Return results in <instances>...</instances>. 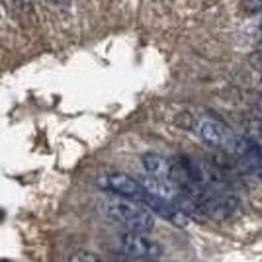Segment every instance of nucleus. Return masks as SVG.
<instances>
[{"mask_svg": "<svg viewBox=\"0 0 262 262\" xmlns=\"http://www.w3.org/2000/svg\"><path fill=\"white\" fill-rule=\"evenodd\" d=\"M102 211L106 217L120 223L125 231L147 235L155 229L153 211H149L143 204L129 200V198H110L102 204Z\"/></svg>", "mask_w": 262, "mask_h": 262, "instance_id": "obj_1", "label": "nucleus"}, {"mask_svg": "<svg viewBox=\"0 0 262 262\" xmlns=\"http://www.w3.org/2000/svg\"><path fill=\"white\" fill-rule=\"evenodd\" d=\"M114 251L133 260H159L163 256V247L157 241L149 239L145 233L123 231L112 241Z\"/></svg>", "mask_w": 262, "mask_h": 262, "instance_id": "obj_2", "label": "nucleus"}, {"mask_svg": "<svg viewBox=\"0 0 262 262\" xmlns=\"http://www.w3.org/2000/svg\"><path fill=\"white\" fill-rule=\"evenodd\" d=\"M237 164L247 174L262 180V145L251 137H235L231 143Z\"/></svg>", "mask_w": 262, "mask_h": 262, "instance_id": "obj_3", "label": "nucleus"}, {"mask_svg": "<svg viewBox=\"0 0 262 262\" xmlns=\"http://www.w3.org/2000/svg\"><path fill=\"white\" fill-rule=\"evenodd\" d=\"M96 182H98L102 190L112 192L116 196L129 198V200H135V202H141V198L147 194L145 186L137 178L125 174V172H106V174L100 176Z\"/></svg>", "mask_w": 262, "mask_h": 262, "instance_id": "obj_4", "label": "nucleus"}, {"mask_svg": "<svg viewBox=\"0 0 262 262\" xmlns=\"http://www.w3.org/2000/svg\"><path fill=\"white\" fill-rule=\"evenodd\" d=\"M196 133L204 139V141L211 145V147H231L233 143V135H231L229 127L217 118H204L198 121Z\"/></svg>", "mask_w": 262, "mask_h": 262, "instance_id": "obj_5", "label": "nucleus"}, {"mask_svg": "<svg viewBox=\"0 0 262 262\" xmlns=\"http://www.w3.org/2000/svg\"><path fill=\"white\" fill-rule=\"evenodd\" d=\"M141 163L147 174L163 178V180H170V164H172L170 159H166V157L159 153H145L141 157Z\"/></svg>", "mask_w": 262, "mask_h": 262, "instance_id": "obj_6", "label": "nucleus"}, {"mask_svg": "<svg viewBox=\"0 0 262 262\" xmlns=\"http://www.w3.org/2000/svg\"><path fill=\"white\" fill-rule=\"evenodd\" d=\"M12 8L16 12V16L22 20V22H32L33 20V8L30 0H10Z\"/></svg>", "mask_w": 262, "mask_h": 262, "instance_id": "obj_7", "label": "nucleus"}, {"mask_svg": "<svg viewBox=\"0 0 262 262\" xmlns=\"http://www.w3.org/2000/svg\"><path fill=\"white\" fill-rule=\"evenodd\" d=\"M69 262H106L104 258H100L96 252L90 251H75L69 256Z\"/></svg>", "mask_w": 262, "mask_h": 262, "instance_id": "obj_8", "label": "nucleus"}, {"mask_svg": "<svg viewBox=\"0 0 262 262\" xmlns=\"http://www.w3.org/2000/svg\"><path fill=\"white\" fill-rule=\"evenodd\" d=\"M241 8L247 14H258V12H262V0H243Z\"/></svg>", "mask_w": 262, "mask_h": 262, "instance_id": "obj_9", "label": "nucleus"}, {"mask_svg": "<svg viewBox=\"0 0 262 262\" xmlns=\"http://www.w3.org/2000/svg\"><path fill=\"white\" fill-rule=\"evenodd\" d=\"M116 262H157V260H133V258H121V260Z\"/></svg>", "mask_w": 262, "mask_h": 262, "instance_id": "obj_10", "label": "nucleus"}, {"mask_svg": "<svg viewBox=\"0 0 262 262\" xmlns=\"http://www.w3.org/2000/svg\"><path fill=\"white\" fill-rule=\"evenodd\" d=\"M51 2H53V4H69L71 0H51Z\"/></svg>", "mask_w": 262, "mask_h": 262, "instance_id": "obj_11", "label": "nucleus"}]
</instances>
